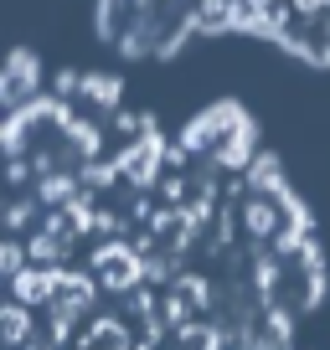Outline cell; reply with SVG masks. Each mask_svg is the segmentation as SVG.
Returning a JSON list of instances; mask_svg holds the SVG:
<instances>
[{
    "label": "cell",
    "instance_id": "1",
    "mask_svg": "<svg viewBox=\"0 0 330 350\" xmlns=\"http://www.w3.org/2000/svg\"><path fill=\"white\" fill-rule=\"evenodd\" d=\"M320 247L238 103L160 119L5 67V350H309Z\"/></svg>",
    "mask_w": 330,
    "mask_h": 350
},
{
    "label": "cell",
    "instance_id": "2",
    "mask_svg": "<svg viewBox=\"0 0 330 350\" xmlns=\"http://www.w3.org/2000/svg\"><path fill=\"white\" fill-rule=\"evenodd\" d=\"M99 31L140 62L212 36H248L299 62H330V0H99Z\"/></svg>",
    "mask_w": 330,
    "mask_h": 350
}]
</instances>
